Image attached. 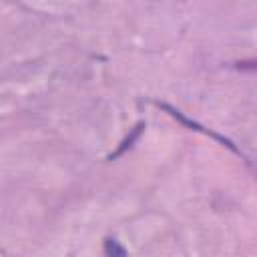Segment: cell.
Listing matches in <instances>:
<instances>
[{"instance_id":"1","label":"cell","mask_w":257,"mask_h":257,"mask_svg":"<svg viewBox=\"0 0 257 257\" xmlns=\"http://www.w3.org/2000/svg\"><path fill=\"white\" fill-rule=\"evenodd\" d=\"M143 126H145V122H139V124H137V126H135L133 131H131V135H128V137H126V139H124V141L120 143V147H118V149H116V151H114V153H112V155H110L108 159H116V157H120V155H122V153H124L126 149H131V147H133V143H135V141L139 139V135H141Z\"/></svg>"},{"instance_id":"2","label":"cell","mask_w":257,"mask_h":257,"mask_svg":"<svg viewBox=\"0 0 257 257\" xmlns=\"http://www.w3.org/2000/svg\"><path fill=\"white\" fill-rule=\"evenodd\" d=\"M104 253H106V255H118V257L126 255L124 247H120L114 239H106V241H104Z\"/></svg>"}]
</instances>
